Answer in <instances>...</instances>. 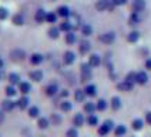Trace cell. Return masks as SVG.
<instances>
[{
    "label": "cell",
    "instance_id": "obj_1",
    "mask_svg": "<svg viewBox=\"0 0 151 137\" xmlns=\"http://www.w3.org/2000/svg\"><path fill=\"white\" fill-rule=\"evenodd\" d=\"M114 121L113 120H106L101 126H99V136H107L110 134V131H113L114 130Z\"/></svg>",
    "mask_w": 151,
    "mask_h": 137
},
{
    "label": "cell",
    "instance_id": "obj_2",
    "mask_svg": "<svg viewBox=\"0 0 151 137\" xmlns=\"http://www.w3.org/2000/svg\"><path fill=\"white\" fill-rule=\"evenodd\" d=\"M114 7V3L111 0H99L96 3V9L99 12H104V10H113Z\"/></svg>",
    "mask_w": 151,
    "mask_h": 137
},
{
    "label": "cell",
    "instance_id": "obj_3",
    "mask_svg": "<svg viewBox=\"0 0 151 137\" xmlns=\"http://www.w3.org/2000/svg\"><path fill=\"white\" fill-rule=\"evenodd\" d=\"M16 107H17V103L13 102V100H10V99H6V100H3V102H1V110L6 111V113L13 111Z\"/></svg>",
    "mask_w": 151,
    "mask_h": 137
},
{
    "label": "cell",
    "instance_id": "obj_4",
    "mask_svg": "<svg viewBox=\"0 0 151 137\" xmlns=\"http://www.w3.org/2000/svg\"><path fill=\"white\" fill-rule=\"evenodd\" d=\"M91 66L90 64H81V81H88L91 79Z\"/></svg>",
    "mask_w": 151,
    "mask_h": 137
},
{
    "label": "cell",
    "instance_id": "obj_5",
    "mask_svg": "<svg viewBox=\"0 0 151 137\" xmlns=\"http://www.w3.org/2000/svg\"><path fill=\"white\" fill-rule=\"evenodd\" d=\"M117 89L120 92H131L134 89V83H131L128 80H123V81H120L117 84Z\"/></svg>",
    "mask_w": 151,
    "mask_h": 137
},
{
    "label": "cell",
    "instance_id": "obj_6",
    "mask_svg": "<svg viewBox=\"0 0 151 137\" xmlns=\"http://www.w3.org/2000/svg\"><path fill=\"white\" fill-rule=\"evenodd\" d=\"M86 123V117L83 116V113H76L74 117H73V124L74 127H83V124Z\"/></svg>",
    "mask_w": 151,
    "mask_h": 137
},
{
    "label": "cell",
    "instance_id": "obj_7",
    "mask_svg": "<svg viewBox=\"0 0 151 137\" xmlns=\"http://www.w3.org/2000/svg\"><path fill=\"white\" fill-rule=\"evenodd\" d=\"M16 103H17V107H19L20 110H26V109L30 107V100H29L27 96H22Z\"/></svg>",
    "mask_w": 151,
    "mask_h": 137
},
{
    "label": "cell",
    "instance_id": "obj_8",
    "mask_svg": "<svg viewBox=\"0 0 151 137\" xmlns=\"http://www.w3.org/2000/svg\"><path fill=\"white\" fill-rule=\"evenodd\" d=\"M147 81H148L147 73H145V71H138L137 76H135V83L140 86H144V84H147Z\"/></svg>",
    "mask_w": 151,
    "mask_h": 137
},
{
    "label": "cell",
    "instance_id": "obj_9",
    "mask_svg": "<svg viewBox=\"0 0 151 137\" xmlns=\"http://www.w3.org/2000/svg\"><path fill=\"white\" fill-rule=\"evenodd\" d=\"M59 86L54 84V83H51L46 87V96H49V97H54L56 94H59Z\"/></svg>",
    "mask_w": 151,
    "mask_h": 137
},
{
    "label": "cell",
    "instance_id": "obj_10",
    "mask_svg": "<svg viewBox=\"0 0 151 137\" xmlns=\"http://www.w3.org/2000/svg\"><path fill=\"white\" fill-rule=\"evenodd\" d=\"M29 77H30V80L39 83V81L43 80V71L42 70H32V71L29 73Z\"/></svg>",
    "mask_w": 151,
    "mask_h": 137
},
{
    "label": "cell",
    "instance_id": "obj_11",
    "mask_svg": "<svg viewBox=\"0 0 151 137\" xmlns=\"http://www.w3.org/2000/svg\"><path fill=\"white\" fill-rule=\"evenodd\" d=\"M19 92L23 94V96H27V94L32 92V84L27 83V81H22V83L19 84Z\"/></svg>",
    "mask_w": 151,
    "mask_h": 137
},
{
    "label": "cell",
    "instance_id": "obj_12",
    "mask_svg": "<svg viewBox=\"0 0 151 137\" xmlns=\"http://www.w3.org/2000/svg\"><path fill=\"white\" fill-rule=\"evenodd\" d=\"M27 114H29L30 119H39V116H40V109H39L37 106H30V107L27 109Z\"/></svg>",
    "mask_w": 151,
    "mask_h": 137
},
{
    "label": "cell",
    "instance_id": "obj_13",
    "mask_svg": "<svg viewBox=\"0 0 151 137\" xmlns=\"http://www.w3.org/2000/svg\"><path fill=\"white\" fill-rule=\"evenodd\" d=\"M114 39H116V34L113 33V32H109V33L101 34V37H100V40H101L103 43H106V44H110V43H113V42H114Z\"/></svg>",
    "mask_w": 151,
    "mask_h": 137
},
{
    "label": "cell",
    "instance_id": "obj_14",
    "mask_svg": "<svg viewBox=\"0 0 151 137\" xmlns=\"http://www.w3.org/2000/svg\"><path fill=\"white\" fill-rule=\"evenodd\" d=\"M144 9H145V1L144 0H134L133 1V10H134L135 13L143 12Z\"/></svg>",
    "mask_w": 151,
    "mask_h": 137
},
{
    "label": "cell",
    "instance_id": "obj_15",
    "mask_svg": "<svg viewBox=\"0 0 151 137\" xmlns=\"http://www.w3.org/2000/svg\"><path fill=\"white\" fill-rule=\"evenodd\" d=\"M83 90H84V93H86V96H88V97H94L97 94V87L94 84H87Z\"/></svg>",
    "mask_w": 151,
    "mask_h": 137
},
{
    "label": "cell",
    "instance_id": "obj_16",
    "mask_svg": "<svg viewBox=\"0 0 151 137\" xmlns=\"http://www.w3.org/2000/svg\"><path fill=\"white\" fill-rule=\"evenodd\" d=\"M83 110L86 111L87 114H94V111L97 110V107H96V103H93V102H87V103H84Z\"/></svg>",
    "mask_w": 151,
    "mask_h": 137
},
{
    "label": "cell",
    "instance_id": "obj_17",
    "mask_svg": "<svg viewBox=\"0 0 151 137\" xmlns=\"http://www.w3.org/2000/svg\"><path fill=\"white\" fill-rule=\"evenodd\" d=\"M110 106H111V109L114 111H117L121 109V99L117 97V96H114L113 99H111V102H110Z\"/></svg>",
    "mask_w": 151,
    "mask_h": 137
},
{
    "label": "cell",
    "instance_id": "obj_18",
    "mask_svg": "<svg viewBox=\"0 0 151 137\" xmlns=\"http://www.w3.org/2000/svg\"><path fill=\"white\" fill-rule=\"evenodd\" d=\"M63 60H64V64H73L74 60H76V54L73 53V51H66Z\"/></svg>",
    "mask_w": 151,
    "mask_h": 137
},
{
    "label": "cell",
    "instance_id": "obj_19",
    "mask_svg": "<svg viewBox=\"0 0 151 137\" xmlns=\"http://www.w3.org/2000/svg\"><path fill=\"white\" fill-rule=\"evenodd\" d=\"M37 126H39V128H42V130H46V128L50 126V120L47 119V117H39L37 119Z\"/></svg>",
    "mask_w": 151,
    "mask_h": 137
},
{
    "label": "cell",
    "instance_id": "obj_20",
    "mask_svg": "<svg viewBox=\"0 0 151 137\" xmlns=\"http://www.w3.org/2000/svg\"><path fill=\"white\" fill-rule=\"evenodd\" d=\"M131 127H133V130H135V131H140V130H143V127H144V120H141V119H134L133 121H131Z\"/></svg>",
    "mask_w": 151,
    "mask_h": 137
},
{
    "label": "cell",
    "instance_id": "obj_21",
    "mask_svg": "<svg viewBox=\"0 0 151 137\" xmlns=\"http://www.w3.org/2000/svg\"><path fill=\"white\" fill-rule=\"evenodd\" d=\"M126 133H127V127L124 124H118V126L114 127V134H116V137H123Z\"/></svg>",
    "mask_w": 151,
    "mask_h": 137
},
{
    "label": "cell",
    "instance_id": "obj_22",
    "mask_svg": "<svg viewBox=\"0 0 151 137\" xmlns=\"http://www.w3.org/2000/svg\"><path fill=\"white\" fill-rule=\"evenodd\" d=\"M7 80L12 86H16V84H20V83H22V81H20V76H19L17 73H10L7 77Z\"/></svg>",
    "mask_w": 151,
    "mask_h": 137
},
{
    "label": "cell",
    "instance_id": "obj_23",
    "mask_svg": "<svg viewBox=\"0 0 151 137\" xmlns=\"http://www.w3.org/2000/svg\"><path fill=\"white\" fill-rule=\"evenodd\" d=\"M60 110L64 111V113L71 111V110H73V103L68 102V100H63V102L60 103Z\"/></svg>",
    "mask_w": 151,
    "mask_h": 137
},
{
    "label": "cell",
    "instance_id": "obj_24",
    "mask_svg": "<svg viewBox=\"0 0 151 137\" xmlns=\"http://www.w3.org/2000/svg\"><path fill=\"white\" fill-rule=\"evenodd\" d=\"M12 59L14 60V61H17V60H23L24 59V51L23 50H19V49H16V50L12 51Z\"/></svg>",
    "mask_w": 151,
    "mask_h": 137
},
{
    "label": "cell",
    "instance_id": "obj_25",
    "mask_svg": "<svg viewBox=\"0 0 151 137\" xmlns=\"http://www.w3.org/2000/svg\"><path fill=\"white\" fill-rule=\"evenodd\" d=\"M46 17H47V13H46L43 9H40V10H37V12H36L34 19H36V22H37V23H42V22L46 20Z\"/></svg>",
    "mask_w": 151,
    "mask_h": 137
},
{
    "label": "cell",
    "instance_id": "obj_26",
    "mask_svg": "<svg viewBox=\"0 0 151 137\" xmlns=\"http://www.w3.org/2000/svg\"><path fill=\"white\" fill-rule=\"evenodd\" d=\"M86 121H87V124H88V126H91V127L99 126V117H97L96 114H88V116H87V119H86Z\"/></svg>",
    "mask_w": 151,
    "mask_h": 137
},
{
    "label": "cell",
    "instance_id": "obj_27",
    "mask_svg": "<svg viewBox=\"0 0 151 137\" xmlns=\"http://www.w3.org/2000/svg\"><path fill=\"white\" fill-rule=\"evenodd\" d=\"M101 63V59L100 56H97V54H93V56H90V60H88V64L91 66V67H99Z\"/></svg>",
    "mask_w": 151,
    "mask_h": 137
},
{
    "label": "cell",
    "instance_id": "obj_28",
    "mask_svg": "<svg viewBox=\"0 0 151 137\" xmlns=\"http://www.w3.org/2000/svg\"><path fill=\"white\" fill-rule=\"evenodd\" d=\"M42 61H43V56H42V54H39V53H34V54H32V56H30V63H32V64H34V66L40 64Z\"/></svg>",
    "mask_w": 151,
    "mask_h": 137
},
{
    "label": "cell",
    "instance_id": "obj_29",
    "mask_svg": "<svg viewBox=\"0 0 151 137\" xmlns=\"http://www.w3.org/2000/svg\"><path fill=\"white\" fill-rule=\"evenodd\" d=\"M84 99H86V93H84V90H80V89H77L74 92V100L78 103H83Z\"/></svg>",
    "mask_w": 151,
    "mask_h": 137
},
{
    "label": "cell",
    "instance_id": "obj_30",
    "mask_svg": "<svg viewBox=\"0 0 151 137\" xmlns=\"http://www.w3.org/2000/svg\"><path fill=\"white\" fill-rule=\"evenodd\" d=\"M57 14L61 17H67L70 16V9L67 7V6H60L59 9H57Z\"/></svg>",
    "mask_w": 151,
    "mask_h": 137
},
{
    "label": "cell",
    "instance_id": "obj_31",
    "mask_svg": "<svg viewBox=\"0 0 151 137\" xmlns=\"http://www.w3.org/2000/svg\"><path fill=\"white\" fill-rule=\"evenodd\" d=\"M4 93H6V96H7V97H14V96L17 94V90H16V87H14V86L10 84V86H7V87H6Z\"/></svg>",
    "mask_w": 151,
    "mask_h": 137
},
{
    "label": "cell",
    "instance_id": "obj_32",
    "mask_svg": "<svg viewBox=\"0 0 151 137\" xmlns=\"http://www.w3.org/2000/svg\"><path fill=\"white\" fill-rule=\"evenodd\" d=\"M90 47H91V46H90V43L88 42H86V40L81 42V44H80V53H81V54L88 53V51H90Z\"/></svg>",
    "mask_w": 151,
    "mask_h": 137
},
{
    "label": "cell",
    "instance_id": "obj_33",
    "mask_svg": "<svg viewBox=\"0 0 151 137\" xmlns=\"http://www.w3.org/2000/svg\"><path fill=\"white\" fill-rule=\"evenodd\" d=\"M96 107H97V110L99 111H104L107 109V102L104 100V99H100L99 102L96 103Z\"/></svg>",
    "mask_w": 151,
    "mask_h": 137
},
{
    "label": "cell",
    "instance_id": "obj_34",
    "mask_svg": "<svg viewBox=\"0 0 151 137\" xmlns=\"http://www.w3.org/2000/svg\"><path fill=\"white\" fill-rule=\"evenodd\" d=\"M138 39H140V33L138 32H131V33L128 34V37H127V40L130 43H135Z\"/></svg>",
    "mask_w": 151,
    "mask_h": 137
},
{
    "label": "cell",
    "instance_id": "obj_35",
    "mask_svg": "<svg viewBox=\"0 0 151 137\" xmlns=\"http://www.w3.org/2000/svg\"><path fill=\"white\" fill-rule=\"evenodd\" d=\"M81 33H83V36H91V33H93L91 26H90V25L81 26Z\"/></svg>",
    "mask_w": 151,
    "mask_h": 137
},
{
    "label": "cell",
    "instance_id": "obj_36",
    "mask_svg": "<svg viewBox=\"0 0 151 137\" xmlns=\"http://www.w3.org/2000/svg\"><path fill=\"white\" fill-rule=\"evenodd\" d=\"M71 27H73V25L70 23V22H63L61 25H60V30H63V32H70L71 30Z\"/></svg>",
    "mask_w": 151,
    "mask_h": 137
},
{
    "label": "cell",
    "instance_id": "obj_37",
    "mask_svg": "<svg viewBox=\"0 0 151 137\" xmlns=\"http://www.w3.org/2000/svg\"><path fill=\"white\" fill-rule=\"evenodd\" d=\"M76 40H77V37H76L74 33L68 32V33L66 34V42H67L68 44H73V43H76Z\"/></svg>",
    "mask_w": 151,
    "mask_h": 137
},
{
    "label": "cell",
    "instance_id": "obj_38",
    "mask_svg": "<svg viewBox=\"0 0 151 137\" xmlns=\"http://www.w3.org/2000/svg\"><path fill=\"white\" fill-rule=\"evenodd\" d=\"M66 137H78V131H77V127H71L66 131Z\"/></svg>",
    "mask_w": 151,
    "mask_h": 137
},
{
    "label": "cell",
    "instance_id": "obj_39",
    "mask_svg": "<svg viewBox=\"0 0 151 137\" xmlns=\"http://www.w3.org/2000/svg\"><path fill=\"white\" fill-rule=\"evenodd\" d=\"M140 23V16H138V13H133L131 16H130V25H138Z\"/></svg>",
    "mask_w": 151,
    "mask_h": 137
},
{
    "label": "cell",
    "instance_id": "obj_40",
    "mask_svg": "<svg viewBox=\"0 0 151 137\" xmlns=\"http://www.w3.org/2000/svg\"><path fill=\"white\" fill-rule=\"evenodd\" d=\"M13 23L17 26H22L24 23V22H23V16H22V14H16V16L13 17Z\"/></svg>",
    "mask_w": 151,
    "mask_h": 137
},
{
    "label": "cell",
    "instance_id": "obj_41",
    "mask_svg": "<svg viewBox=\"0 0 151 137\" xmlns=\"http://www.w3.org/2000/svg\"><path fill=\"white\" fill-rule=\"evenodd\" d=\"M56 19H57V14H56V13H47L46 22H49V23H56Z\"/></svg>",
    "mask_w": 151,
    "mask_h": 137
},
{
    "label": "cell",
    "instance_id": "obj_42",
    "mask_svg": "<svg viewBox=\"0 0 151 137\" xmlns=\"http://www.w3.org/2000/svg\"><path fill=\"white\" fill-rule=\"evenodd\" d=\"M49 36H50L51 39H57L59 37V29H56V27H53L49 30Z\"/></svg>",
    "mask_w": 151,
    "mask_h": 137
},
{
    "label": "cell",
    "instance_id": "obj_43",
    "mask_svg": "<svg viewBox=\"0 0 151 137\" xmlns=\"http://www.w3.org/2000/svg\"><path fill=\"white\" fill-rule=\"evenodd\" d=\"M135 76H137V73H134V71H130V73L126 76V80H128V81H131V83H134V84H135Z\"/></svg>",
    "mask_w": 151,
    "mask_h": 137
},
{
    "label": "cell",
    "instance_id": "obj_44",
    "mask_svg": "<svg viewBox=\"0 0 151 137\" xmlns=\"http://www.w3.org/2000/svg\"><path fill=\"white\" fill-rule=\"evenodd\" d=\"M9 16V12L6 10L4 7H0V20H4V19H7Z\"/></svg>",
    "mask_w": 151,
    "mask_h": 137
},
{
    "label": "cell",
    "instance_id": "obj_45",
    "mask_svg": "<svg viewBox=\"0 0 151 137\" xmlns=\"http://www.w3.org/2000/svg\"><path fill=\"white\" fill-rule=\"evenodd\" d=\"M51 121H53V124H60L61 123V117L59 114H51Z\"/></svg>",
    "mask_w": 151,
    "mask_h": 137
},
{
    "label": "cell",
    "instance_id": "obj_46",
    "mask_svg": "<svg viewBox=\"0 0 151 137\" xmlns=\"http://www.w3.org/2000/svg\"><path fill=\"white\" fill-rule=\"evenodd\" d=\"M145 123L151 126V111H147V113H145Z\"/></svg>",
    "mask_w": 151,
    "mask_h": 137
},
{
    "label": "cell",
    "instance_id": "obj_47",
    "mask_svg": "<svg viewBox=\"0 0 151 137\" xmlns=\"http://www.w3.org/2000/svg\"><path fill=\"white\" fill-rule=\"evenodd\" d=\"M68 90H61V92H60V97H61V99H66V97H68Z\"/></svg>",
    "mask_w": 151,
    "mask_h": 137
},
{
    "label": "cell",
    "instance_id": "obj_48",
    "mask_svg": "<svg viewBox=\"0 0 151 137\" xmlns=\"http://www.w3.org/2000/svg\"><path fill=\"white\" fill-rule=\"evenodd\" d=\"M111 1L114 3V6H121V4L126 3V0H111Z\"/></svg>",
    "mask_w": 151,
    "mask_h": 137
},
{
    "label": "cell",
    "instance_id": "obj_49",
    "mask_svg": "<svg viewBox=\"0 0 151 137\" xmlns=\"http://www.w3.org/2000/svg\"><path fill=\"white\" fill-rule=\"evenodd\" d=\"M145 68H148V70H151V59H148L147 61H145Z\"/></svg>",
    "mask_w": 151,
    "mask_h": 137
},
{
    "label": "cell",
    "instance_id": "obj_50",
    "mask_svg": "<svg viewBox=\"0 0 151 137\" xmlns=\"http://www.w3.org/2000/svg\"><path fill=\"white\" fill-rule=\"evenodd\" d=\"M3 113H6V111L0 110V123H3V121H4V114H3Z\"/></svg>",
    "mask_w": 151,
    "mask_h": 137
},
{
    "label": "cell",
    "instance_id": "obj_51",
    "mask_svg": "<svg viewBox=\"0 0 151 137\" xmlns=\"http://www.w3.org/2000/svg\"><path fill=\"white\" fill-rule=\"evenodd\" d=\"M3 67V60H1V57H0V68Z\"/></svg>",
    "mask_w": 151,
    "mask_h": 137
}]
</instances>
